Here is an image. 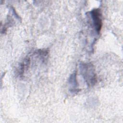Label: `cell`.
I'll use <instances>...</instances> for the list:
<instances>
[{"instance_id":"obj_3","label":"cell","mask_w":123,"mask_h":123,"mask_svg":"<svg viewBox=\"0 0 123 123\" xmlns=\"http://www.w3.org/2000/svg\"><path fill=\"white\" fill-rule=\"evenodd\" d=\"M76 79V74L75 72L73 73L69 77V84L70 86V91L72 93H77L79 91L78 84Z\"/></svg>"},{"instance_id":"obj_2","label":"cell","mask_w":123,"mask_h":123,"mask_svg":"<svg viewBox=\"0 0 123 123\" xmlns=\"http://www.w3.org/2000/svg\"><path fill=\"white\" fill-rule=\"evenodd\" d=\"M91 18L93 22V25L96 32L99 34L102 26L101 13L99 9H95L90 12Z\"/></svg>"},{"instance_id":"obj_1","label":"cell","mask_w":123,"mask_h":123,"mask_svg":"<svg viewBox=\"0 0 123 123\" xmlns=\"http://www.w3.org/2000/svg\"><path fill=\"white\" fill-rule=\"evenodd\" d=\"M81 74L88 85H94L97 81L93 66L91 63H81L80 65Z\"/></svg>"}]
</instances>
